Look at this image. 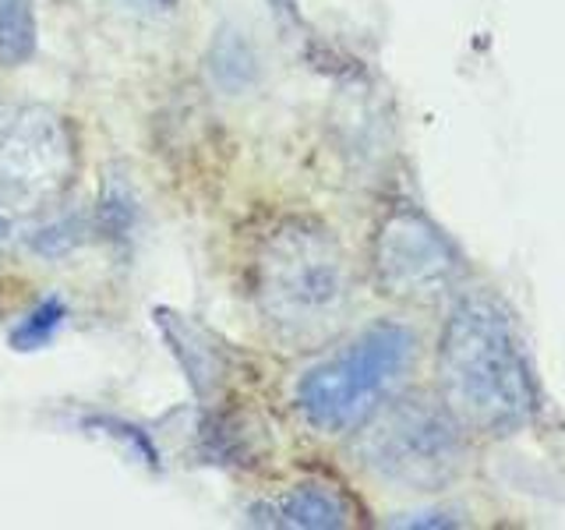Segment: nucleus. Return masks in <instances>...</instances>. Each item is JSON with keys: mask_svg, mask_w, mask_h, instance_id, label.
<instances>
[{"mask_svg": "<svg viewBox=\"0 0 565 530\" xmlns=\"http://www.w3.org/2000/svg\"><path fill=\"white\" fill-rule=\"evenodd\" d=\"M67 322V305L64 297L50 294L43 297L40 305H35L29 315L18 318V326L11 329V347L22 350V353H32V350H43L57 340V332L64 329Z\"/></svg>", "mask_w": 565, "mask_h": 530, "instance_id": "9", "label": "nucleus"}, {"mask_svg": "<svg viewBox=\"0 0 565 530\" xmlns=\"http://www.w3.org/2000/svg\"><path fill=\"white\" fill-rule=\"evenodd\" d=\"M417 336L399 322L364 329L343 353L311 368L297 385V411L318 432H353L411 371Z\"/></svg>", "mask_w": 565, "mask_h": 530, "instance_id": "3", "label": "nucleus"}, {"mask_svg": "<svg viewBox=\"0 0 565 530\" xmlns=\"http://www.w3.org/2000/svg\"><path fill=\"white\" fill-rule=\"evenodd\" d=\"M78 152L67 124L32 103L0 106V205L35 209L75 181Z\"/></svg>", "mask_w": 565, "mask_h": 530, "instance_id": "4", "label": "nucleus"}, {"mask_svg": "<svg viewBox=\"0 0 565 530\" xmlns=\"http://www.w3.org/2000/svg\"><path fill=\"white\" fill-rule=\"evenodd\" d=\"M11 241V216L4 212V205H0V244Z\"/></svg>", "mask_w": 565, "mask_h": 530, "instance_id": "13", "label": "nucleus"}, {"mask_svg": "<svg viewBox=\"0 0 565 530\" xmlns=\"http://www.w3.org/2000/svg\"><path fill=\"white\" fill-rule=\"evenodd\" d=\"M364 464L403 488H435L456 470L459 435L446 414L424 403H399L385 411L361 442Z\"/></svg>", "mask_w": 565, "mask_h": 530, "instance_id": "5", "label": "nucleus"}, {"mask_svg": "<svg viewBox=\"0 0 565 530\" xmlns=\"http://www.w3.org/2000/svg\"><path fill=\"white\" fill-rule=\"evenodd\" d=\"M382 287L399 297H431L449 276V252L417 212H393L375 244Z\"/></svg>", "mask_w": 565, "mask_h": 530, "instance_id": "6", "label": "nucleus"}, {"mask_svg": "<svg viewBox=\"0 0 565 530\" xmlns=\"http://www.w3.org/2000/svg\"><path fill=\"white\" fill-rule=\"evenodd\" d=\"M135 4H141V8H149V11H173L181 0H135Z\"/></svg>", "mask_w": 565, "mask_h": 530, "instance_id": "12", "label": "nucleus"}, {"mask_svg": "<svg viewBox=\"0 0 565 530\" xmlns=\"http://www.w3.org/2000/svg\"><path fill=\"white\" fill-rule=\"evenodd\" d=\"M247 294L262 322L287 343H315L335 329L350 300L343 247L326 226L282 220L258 241Z\"/></svg>", "mask_w": 565, "mask_h": 530, "instance_id": "1", "label": "nucleus"}, {"mask_svg": "<svg viewBox=\"0 0 565 530\" xmlns=\"http://www.w3.org/2000/svg\"><path fill=\"white\" fill-rule=\"evenodd\" d=\"M347 517H350L347 502L322 485H297L247 509V520L258 527H290V530L343 527Z\"/></svg>", "mask_w": 565, "mask_h": 530, "instance_id": "7", "label": "nucleus"}, {"mask_svg": "<svg viewBox=\"0 0 565 530\" xmlns=\"http://www.w3.org/2000/svg\"><path fill=\"white\" fill-rule=\"evenodd\" d=\"M35 53L32 0H0V64H25Z\"/></svg>", "mask_w": 565, "mask_h": 530, "instance_id": "8", "label": "nucleus"}, {"mask_svg": "<svg viewBox=\"0 0 565 530\" xmlns=\"http://www.w3.org/2000/svg\"><path fill=\"white\" fill-rule=\"evenodd\" d=\"M88 234V223L82 216H75V212H61L57 220H50L43 226H35L29 234V244L35 255H67L75 252V247L85 241Z\"/></svg>", "mask_w": 565, "mask_h": 530, "instance_id": "10", "label": "nucleus"}, {"mask_svg": "<svg viewBox=\"0 0 565 530\" xmlns=\"http://www.w3.org/2000/svg\"><path fill=\"white\" fill-rule=\"evenodd\" d=\"M441 385L456 411L481 428H509L534 406L526 368L505 322L477 300L459 308L446 329Z\"/></svg>", "mask_w": 565, "mask_h": 530, "instance_id": "2", "label": "nucleus"}, {"mask_svg": "<svg viewBox=\"0 0 565 530\" xmlns=\"http://www.w3.org/2000/svg\"><path fill=\"white\" fill-rule=\"evenodd\" d=\"M135 194L131 188L117 181V177H110V184H106L103 199H99V230H106V237L114 241H128L131 230H135Z\"/></svg>", "mask_w": 565, "mask_h": 530, "instance_id": "11", "label": "nucleus"}]
</instances>
